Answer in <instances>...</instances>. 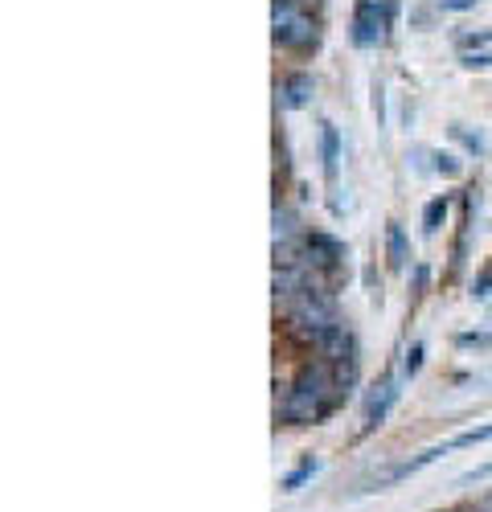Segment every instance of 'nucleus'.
<instances>
[{
    "instance_id": "obj_1",
    "label": "nucleus",
    "mask_w": 492,
    "mask_h": 512,
    "mask_svg": "<svg viewBox=\"0 0 492 512\" xmlns=\"http://www.w3.org/2000/svg\"><path fill=\"white\" fill-rule=\"evenodd\" d=\"M341 386H345V381H341L337 365H328V361L304 365L292 386H287L283 422L304 426V422H320L324 414H333V406L341 402Z\"/></svg>"
},
{
    "instance_id": "obj_2",
    "label": "nucleus",
    "mask_w": 492,
    "mask_h": 512,
    "mask_svg": "<svg viewBox=\"0 0 492 512\" xmlns=\"http://www.w3.org/2000/svg\"><path fill=\"white\" fill-rule=\"evenodd\" d=\"M283 320H287V332H292L296 340H304V345H312V349L341 324L337 304H333V295H328V287H312V291L296 295V300H287Z\"/></svg>"
},
{
    "instance_id": "obj_3",
    "label": "nucleus",
    "mask_w": 492,
    "mask_h": 512,
    "mask_svg": "<svg viewBox=\"0 0 492 512\" xmlns=\"http://www.w3.org/2000/svg\"><path fill=\"white\" fill-rule=\"evenodd\" d=\"M271 33L283 50H312L320 37V21L300 0H275L271 5Z\"/></svg>"
},
{
    "instance_id": "obj_4",
    "label": "nucleus",
    "mask_w": 492,
    "mask_h": 512,
    "mask_svg": "<svg viewBox=\"0 0 492 512\" xmlns=\"http://www.w3.org/2000/svg\"><path fill=\"white\" fill-rule=\"evenodd\" d=\"M386 29H390V5L386 0H357V9H353V41L357 46L361 50L382 46Z\"/></svg>"
},
{
    "instance_id": "obj_5",
    "label": "nucleus",
    "mask_w": 492,
    "mask_h": 512,
    "mask_svg": "<svg viewBox=\"0 0 492 512\" xmlns=\"http://www.w3.org/2000/svg\"><path fill=\"white\" fill-rule=\"evenodd\" d=\"M394 402H398V381H394V377H386V381H382V390H378L374 398H369V406H365V426H361V435H369L374 426H382Z\"/></svg>"
},
{
    "instance_id": "obj_6",
    "label": "nucleus",
    "mask_w": 492,
    "mask_h": 512,
    "mask_svg": "<svg viewBox=\"0 0 492 512\" xmlns=\"http://www.w3.org/2000/svg\"><path fill=\"white\" fill-rule=\"evenodd\" d=\"M312 99V78L308 74H292V78H283V87H279V103L287 111H296Z\"/></svg>"
},
{
    "instance_id": "obj_7",
    "label": "nucleus",
    "mask_w": 492,
    "mask_h": 512,
    "mask_svg": "<svg viewBox=\"0 0 492 512\" xmlns=\"http://www.w3.org/2000/svg\"><path fill=\"white\" fill-rule=\"evenodd\" d=\"M320 156H324V173H328V181H337L341 136H337V127H333V123H324V132H320Z\"/></svg>"
},
{
    "instance_id": "obj_8",
    "label": "nucleus",
    "mask_w": 492,
    "mask_h": 512,
    "mask_svg": "<svg viewBox=\"0 0 492 512\" xmlns=\"http://www.w3.org/2000/svg\"><path fill=\"white\" fill-rule=\"evenodd\" d=\"M316 472H320V463L308 455V459L296 467V472H287V476H283V492H300V488H304V484H308Z\"/></svg>"
},
{
    "instance_id": "obj_9",
    "label": "nucleus",
    "mask_w": 492,
    "mask_h": 512,
    "mask_svg": "<svg viewBox=\"0 0 492 512\" xmlns=\"http://www.w3.org/2000/svg\"><path fill=\"white\" fill-rule=\"evenodd\" d=\"M386 250H390V267H406V238H402L398 222H390V230H386Z\"/></svg>"
},
{
    "instance_id": "obj_10",
    "label": "nucleus",
    "mask_w": 492,
    "mask_h": 512,
    "mask_svg": "<svg viewBox=\"0 0 492 512\" xmlns=\"http://www.w3.org/2000/svg\"><path fill=\"white\" fill-rule=\"evenodd\" d=\"M488 439H492V422L488 426H472V431H460L456 439H447L443 447L456 451V447H476V443H488Z\"/></svg>"
},
{
    "instance_id": "obj_11",
    "label": "nucleus",
    "mask_w": 492,
    "mask_h": 512,
    "mask_svg": "<svg viewBox=\"0 0 492 512\" xmlns=\"http://www.w3.org/2000/svg\"><path fill=\"white\" fill-rule=\"evenodd\" d=\"M443 218H447V197H435V201L423 209V230H427V234H435Z\"/></svg>"
},
{
    "instance_id": "obj_12",
    "label": "nucleus",
    "mask_w": 492,
    "mask_h": 512,
    "mask_svg": "<svg viewBox=\"0 0 492 512\" xmlns=\"http://www.w3.org/2000/svg\"><path fill=\"white\" fill-rule=\"evenodd\" d=\"M419 369H423V345H410V353L402 361V377H415Z\"/></svg>"
},
{
    "instance_id": "obj_13",
    "label": "nucleus",
    "mask_w": 492,
    "mask_h": 512,
    "mask_svg": "<svg viewBox=\"0 0 492 512\" xmlns=\"http://www.w3.org/2000/svg\"><path fill=\"white\" fill-rule=\"evenodd\" d=\"M464 66H468V70H488V66H492V50H488V54H484V50L464 54Z\"/></svg>"
},
{
    "instance_id": "obj_14",
    "label": "nucleus",
    "mask_w": 492,
    "mask_h": 512,
    "mask_svg": "<svg viewBox=\"0 0 492 512\" xmlns=\"http://www.w3.org/2000/svg\"><path fill=\"white\" fill-rule=\"evenodd\" d=\"M488 41H492V29H484V33H468V37H464V50L476 54L480 46H488Z\"/></svg>"
},
{
    "instance_id": "obj_15",
    "label": "nucleus",
    "mask_w": 492,
    "mask_h": 512,
    "mask_svg": "<svg viewBox=\"0 0 492 512\" xmlns=\"http://www.w3.org/2000/svg\"><path fill=\"white\" fill-rule=\"evenodd\" d=\"M435 160H439V164H435V168H439V173H447V177H456V173H460V164H456V156H447V152H439Z\"/></svg>"
},
{
    "instance_id": "obj_16",
    "label": "nucleus",
    "mask_w": 492,
    "mask_h": 512,
    "mask_svg": "<svg viewBox=\"0 0 492 512\" xmlns=\"http://www.w3.org/2000/svg\"><path fill=\"white\" fill-rule=\"evenodd\" d=\"M484 476H492V459H488V463H480L476 472H468V480H484Z\"/></svg>"
},
{
    "instance_id": "obj_17",
    "label": "nucleus",
    "mask_w": 492,
    "mask_h": 512,
    "mask_svg": "<svg viewBox=\"0 0 492 512\" xmlns=\"http://www.w3.org/2000/svg\"><path fill=\"white\" fill-rule=\"evenodd\" d=\"M476 512H492V492H488V496L480 500V508H476Z\"/></svg>"
}]
</instances>
